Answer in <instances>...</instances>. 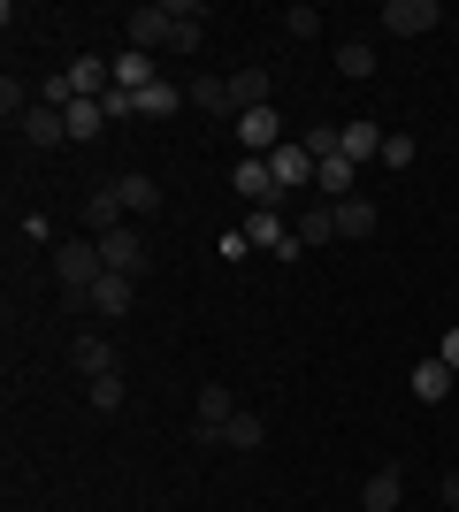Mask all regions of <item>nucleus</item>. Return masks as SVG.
<instances>
[{
  "label": "nucleus",
  "instance_id": "412c9836",
  "mask_svg": "<svg viewBox=\"0 0 459 512\" xmlns=\"http://www.w3.org/2000/svg\"><path fill=\"white\" fill-rule=\"evenodd\" d=\"M230 107H238V115H245V107H268V69L261 62H253V69H230Z\"/></svg>",
  "mask_w": 459,
  "mask_h": 512
},
{
  "label": "nucleus",
  "instance_id": "f03ea898",
  "mask_svg": "<svg viewBox=\"0 0 459 512\" xmlns=\"http://www.w3.org/2000/svg\"><path fill=\"white\" fill-rule=\"evenodd\" d=\"M176 23H184V0H138L131 16H123V31H131L138 54H169V46H176Z\"/></svg>",
  "mask_w": 459,
  "mask_h": 512
},
{
  "label": "nucleus",
  "instance_id": "c756f323",
  "mask_svg": "<svg viewBox=\"0 0 459 512\" xmlns=\"http://www.w3.org/2000/svg\"><path fill=\"white\" fill-rule=\"evenodd\" d=\"M100 107H108V123H123V115H138V92H108Z\"/></svg>",
  "mask_w": 459,
  "mask_h": 512
},
{
  "label": "nucleus",
  "instance_id": "2f4dec72",
  "mask_svg": "<svg viewBox=\"0 0 459 512\" xmlns=\"http://www.w3.org/2000/svg\"><path fill=\"white\" fill-rule=\"evenodd\" d=\"M444 360H452V375H459V329H452V337H444Z\"/></svg>",
  "mask_w": 459,
  "mask_h": 512
},
{
  "label": "nucleus",
  "instance_id": "393cba45",
  "mask_svg": "<svg viewBox=\"0 0 459 512\" xmlns=\"http://www.w3.org/2000/svg\"><path fill=\"white\" fill-rule=\"evenodd\" d=\"M199 100V115H230L238 123V107H230V77H199V85H184Z\"/></svg>",
  "mask_w": 459,
  "mask_h": 512
},
{
  "label": "nucleus",
  "instance_id": "2eb2a0df",
  "mask_svg": "<svg viewBox=\"0 0 459 512\" xmlns=\"http://www.w3.org/2000/svg\"><path fill=\"white\" fill-rule=\"evenodd\" d=\"M268 169H276L284 192H299V184H314V153H306V146H276V153H268Z\"/></svg>",
  "mask_w": 459,
  "mask_h": 512
},
{
  "label": "nucleus",
  "instance_id": "7ed1b4c3",
  "mask_svg": "<svg viewBox=\"0 0 459 512\" xmlns=\"http://www.w3.org/2000/svg\"><path fill=\"white\" fill-rule=\"evenodd\" d=\"M238 421V390H222V383H199V421H192V436H199V451H215L222 444V428Z\"/></svg>",
  "mask_w": 459,
  "mask_h": 512
},
{
  "label": "nucleus",
  "instance_id": "5701e85b",
  "mask_svg": "<svg viewBox=\"0 0 459 512\" xmlns=\"http://www.w3.org/2000/svg\"><path fill=\"white\" fill-rule=\"evenodd\" d=\"M337 237H375V199H337Z\"/></svg>",
  "mask_w": 459,
  "mask_h": 512
},
{
  "label": "nucleus",
  "instance_id": "7c9ffc66",
  "mask_svg": "<svg viewBox=\"0 0 459 512\" xmlns=\"http://www.w3.org/2000/svg\"><path fill=\"white\" fill-rule=\"evenodd\" d=\"M437 497H444V505H459V474H444V482H437Z\"/></svg>",
  "mask_w": 459,
  "mask_h": 512
},
{
  "label": "nucleus",
  "instance_id": "0eeeda50",
  "mask_svg": "<svg viewBox=\"0 0 459 512\" xmlns=\"http://www.w3.org/2000/svg\"><path fill=\"white\" fill-rule=\"evenodd\" d=\"M238 146H253V161H268V153L284 146V123H276V107H245V115H238Z\"/></svg>",
  "mask_w": 459,
  "mask_h": 512
},
{
  "label": "nucleus",
  "instance_id": "4468645a",
  "mask_svg": "<svg viewBox=\"0 0 459 512\" xmlns=\"http://www.w3.org/2000/svg\"><path fill=\"white\" fill-rule=\"evenodd\" d=\"M329 62H337V77H345V85H368V77H375V46H368V39H337V54H329Z\"/></svg>",
  "mask_w": 459,
  "mask_h": 512
},
{
  "label": "nucleus",
  "instance_id": "f8f14e48",
  "mask_svg": "<svg viewBox=\"0 0 459 512\" xmlns=\"http://www.w3.org/2000/svg\"><path fill=\"white\" fill-rule=\"evenodd\" d=\"M398 497H406V474L398 467H375L368 482H360V505L368 512H398Z\"/></svg>",
  "mask_w": 459,
  "mask_h": 512
},
{
  "label": "nucleus",
  "instance_id": "39448f33",
  "mask_svg": "<svg viewBox=\"0 0 459 512\" xmlns=\"http://www.w3.org/2000/svg\"><path fill=\"white\" fill-rule=\"evenodd\" d=\"M437 23H444L437 0H383V31H391V39H421V31H437Z\"/></svg>",
  "mask_w": 459,
  "mask_h": 512
},
{
  "label": "nucleus",
  "instance_id": "ddd939ff",
  "mask_svg": "<svg viewBox=\"0 0 459 512\" xmlns=\"http://www.w3.org/2000/svg\"><path fill=\"white\" fill-rule=\"evenodd\" d=\"M23 138H31V146H69V115L39 100L31 115H23Z\"/></svg>",
  "mask_w": 459,
  "mask_h": 512
},
{
  "label": "nucleus",
  "instance_id": "b1692460",
  "mask_svg": "<svg viewBox=\"0 0 459 512\" xmlns=\"http://www.w3.org/2000/svg\"><path fill=\"white\" fill-rule=\"evenodd\" d=\"M62 115H69V138H77V146H85V138H100V130H108V107H100V100H69Z\"/></svg>",
  "mask_w": 459,
  "mask_h": 512
},
{
  "label": "nucleus",
  "instance_id": "9d476101",
  "mask_svg": "<svg viewBox=\"0 0 459 512\" xmlns=\"http://www.w3.org/2000/svg\"><path fill=\"white\" fill-rule=\"evenodd\" d=\"M131 283L138 276H115V268H108V276H100V283H92V314H100V321H123V314H131Z\"/></svg>",
  "mask_w": 459,
  "mask_h": 512
},
{
  "label": "nucleus",
  "instance_id": "bb28decb",
  "mask_svg": "<svg viewBox=\"0 0 459 512\" xmlns=\"http://www.w3.org/2000/svg\"><path fill=\"white\" fill-rule=\"evenodd\" d=\"M85 398H92V413H115L123 398H131V390H123V375H92V383H85Z\"/></svg>",
  "mask_w": 459,
  "mask_h": 512
},
{
  "label": "nucleus",
  "instance_id": "cd10ccee",
  "mask_svg": "<svg viewBox=\"0 0 459 512\" xmlns=\"http://www.w3.org/2000/svg\"><path fill=\"white\" fill-rule=\"evenodd\" d=\"M284 31H291V39H322V8L291 0V8H284Z\"/></svg>",
  "mask_w": 459,
  "mask_h": 512
},
{
  "label": "nucleus",
  "instance_id": "9b49d317",
  "mask_svg": "<svg viewBox=\"0 0 459 512\" xmlns=\"http://www.w3.org/2000/svg\"><path fill=\"white\" fill-rule=\"evenodd\" d=\"M452 390H459V375H452V360H444V352L414 367V398H421V406H444Z\"/></svg>",
  "mask_w": 459,
  "mask_h": 512
},
{
  "label": "nucleus",
  "instance_id": "1a4fd4ad",
  "mask_svg": "<svg viewBox=\"0 0 459 512\" xmlns=\"http://www.w3.org/2000/svg\"><path fill=\"white\" fill-rule=\"evenodd\" d=\"M337 153H345L352 169H360V161H383V123H337Z\"/></svg>",
  "mask_w": 459,
  "mask_h": 512
},
{
  "label": "nucleus",
  "instance_id": "423d86ee",
  "mask_svg": "<svg viewBox=\"0 0 459 512\" xmlns=\"http://www.w3.org/2000/svg\"><path fill=\"white\" fill-rule=\"evenodd\" d=\"M230 184H238V199H253V207H284V184H276V169H268V161H253V153H245L238 161V176H230Z\"/></svg>",
  "mask_w": 459,
  "mask_h": 512
},
{
  "label": "nucleus",
  "instance_id": "6ab92c4d",
  "mask_svg": "<svg viewBox=\"0 0 459 512\" xmlns=\"http://www.w3.org/2000/svg\"><path fill=\"white\" fill-rule=\"evenodd\" d=\"M291 237H299V253L306 245H329V237H337V207H299L291 214Z\"/></svg>",
  "mask_w": 459,
  "mask_h": 512
},
{
  "label": "nucleus",
  "instance_id": "473e14b6",
  "mask_svg": "<svg viewBox=\"0 0 459 512\" xmlns=\"http://www.w3.org/2000/svg\"><path fill=\"white\" fill-rule=\"evenodd\" d=\"M444 512H459V505H444Z\"/></svg>",
  "mask_w": 459,
  "mask_h": 512
},
{
  "label": "nucleus",
  "instance_id": "c85d7f7f",
  "mask_svg": "<svg viewBox=\"0 0 459 512\" xmlns=\"http://www.w3.org/2000/svg\"><path fill=\"white\" fill-rule=\"evenodd\" d=\"M414 153H421V138L391 130V138H383V169H414Z\"/></svg>",
  "mask_w": 459,
  "mask_h": 512
},
{
  "label": "nucleus",
  "instance_id": "4be33fe9",
  "mask_svg": "<svg viewBox=\"0 0 459 512\" xmlns=\"http://www.w3.org/2000/svg\"><path fill=\"white\" fill-rule=\"evenodd\" d=\"M261 444H268V421H261V413H245V406H238V421L222 428V451H261Z\"/></svg>",
  "mask_w": 459,
  "mask_h": 512
},
{
  "label": "nucleus",
  "instance_id": "dca6fc26",
  "mask_svg": "<svg viewBox=\"0 0 459 512\" xmlns=\"http://www.w3.org/2000/svg\"><path fill=\"white\" fill-rule=\"evenodd\" d=\"M69 360H77L85 383H92V375H115V337H77V344H69Z\"/></svg>",
  "mask_w": 459,
  "mask_h": 512
},
{
  "label": "nucleus",
  "instance_id": "6e6552de",
  "mask_svg": "<svg viewBox=\"0 0 459 512\" xmlns=\"http://www.w3.org/2000/svg\"><path fill=\"white\" fill-rule=\"evenodd\" d=\"M100 260H108L115 276H146V237H138L131 222H123V230H108V237H100Z\"/></svg>",
  "mask_w": 459,
  "mask_h": 512
},
{
  "label": "nucleus",
  "instance_id": "f3484780",
  "mask_svg": "<svg viewBox=\"0 0 459 512\" xmlns=\"http://www.w3.org/2000/svg\"><path fill=\"white\" fill-rule=\"evenodd\" d=\"M85 230H92V237L123 230V192H115V184H100V192L85 199Z\"/></svg>",
  "mask_w": 459,
  "mask_h": 512
},
{
  "label": "nucleus",
  "instance_id": "f257e3e1",
  "mask_svg": "<svg viewBox=\"0 0 459 512\" xmlns=\"http://www.w3.org/2000/svg\"><path fill=\"white\" fill-rule=\"evenodd\" d=\"M100 276H108L100 237H62V245H54V283H62V299H69V306H85Z\"/></svg>",
  "mask_w": 459,
  "mask_h": 512
},
{
  "label": "nucleus",
  "instance_id": "a878e982",
  "mask_svg": "<svg viewBox=\"0 0 459 512\" xmlns=\"http://www.w3.org/2000/svg\"><path fill=\"white\" fill-rule=\"evenodd\" d=\"M184 100H192L184 85H146V92H138V115H153V123H161V115H176Z\"/></svg>",
  "mask_w": 459,
  "mask_h": 512
},
{
  "label": "nucleus",
  "instance_id": "aec40b11",
  "mask_svg": "<svg viewBox=\"0 0 459 512\" xmlns=\"http://www.w3.org/2000/svg\"><path fill=\"white\" fill-rule=\"evenodd\" d=\"M115 92H146V85H161V77H153V54H138V46H131V54H115Z\"/></svg>",
  "mask_w": 459,
  "mask_h": 512
},
{
  "label": "nucleus",
  "instance_id": "20e7f679",
  "mask_svg": "<svg viewBox=\"0 0 459 512\" xmlns=\"http://www.w3.org/2000/svg\"><path fill=\"white\" fill-rule=\"evenodd\" d=\"M245 237H253V253H276V260H299V237H291V222L276 207H253L245 214Z\"/></svg>",
  "mask_w": 459,
  "mask_h": 512
},
{
  "label": "nucleus",
  "instance_id": "a211bd4d",
  "mask_svg": "<svg viewBox=\"0 0 459 512\" xmlns=\"http://www.w3.org/2000/svg\"><path fill=\"white\" fill-rule=\"evenodd\" d=\"M115 192H123V214H138V222H146V214L161 207V184H153L146 169H131V176H115Z\"/></svg>",
  "mask_w": 459,
  "mask_h": 512
}]
</instances>
